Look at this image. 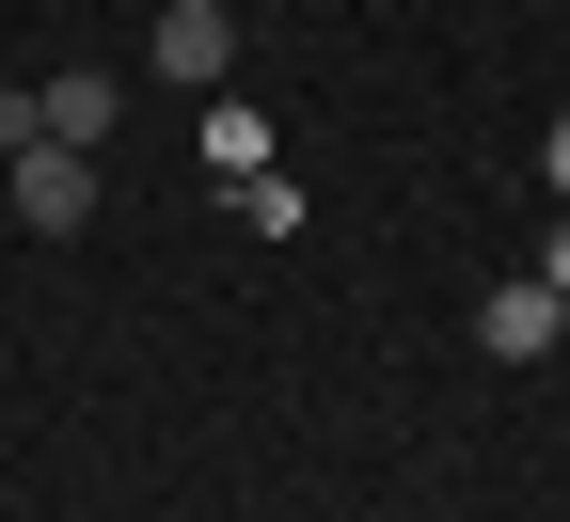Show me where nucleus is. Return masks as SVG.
Wrapping results in <instances>:
<instances>
[{"mask_svg": "<svg viewBox=\"0 0 570 522\" xmlns=\"http://www.w3.org/2000/svg\"><path fill=\"white\" fill-rule=\"evenodd\" d=\"M554 333H570L554 285H491V302H475V348H491V364H554Z\"/></svg>", "mask_w": 570, "mask_h": 522, "instance_id": "3", "label": "nucleus"}, {"mask_svg": "<svg viewBox=\"0 0 570 522\" xmlns=\"http://www.w3.org/2000/svg\"><path fill=\"white\" fill-rule=\"evenodd\" d=\"M111 111H127V80H111V63H63V80L32 96V142H80V159H96V142H111Z\"/></svg>", "mask_w": 570, "mask_h": 522, "instance_id": "2", "label": "nucleus"}, {"mask_svg": "<svg viewBox=\"0 0 570 522\" xmlns=\"http://www.w3.org/2000/svg\"><path fill=\"white\" fill-rule=\"evenodd\" d=\"M539 285H554V302H570V221H554V238H539Z\"/></svg>", "mask_w": 570, "mask_h": 522, "instance_id": "6", "label": "nucleus"}, {"mask_svg": "<svg viewBox=\"0 0 570 522\" xmlns=\"http://www.w3.org/2000/svg\"><path fill=\"white\" fill-rule=\"evenodd\" d=\"M238 63V17L223 0H159V80H223Z\"/></svg>", "mask_w": 570, "mask_h": 522, "instance_id": "4", "label": "nucleus"}, {"mask_svg": "<svg viewBox=\"0 0 570 522\" xmlns=\"http://www.w3.org/2000/svg\"><path fill=\"white\" fill-rule=\"evenodd\" d=\"M206 175H223V190H254V175H269V111H254V96L206 111Z\"/></svg>", "mask_w": 570, "mask_h": 522, "instance_id": "5", "label": "nucleus"}, {"mask_svg": "<svg viewBox=\"0 0 570 522\" xmlns=\"http://www.w3.org/2000/svg\"><path fill=\"white\" fill-rule=\"evenodd\" d=\"M17 221H32V238H80V221H96V159H80V142H17Z\"/></svg>", "mask_w": 570, "mask_h": 522, "instance_id": "1", "label": "nucleus"}, {"mask_svg": "<svg viewBox=\"0 0 570 522\" xmlns=\"http://www.w3.org/2000/svg\"><path fill=\"white\" fill-rule=\"evenodd\" d=\"M539 159H554V190H570V111H554V127H539Z\"/></svg>", "mask_w": 570, "mask_h": 522, "instance_id": "7", "label": "nucleus"}]
</instances>
